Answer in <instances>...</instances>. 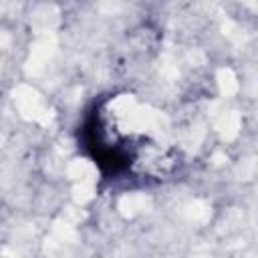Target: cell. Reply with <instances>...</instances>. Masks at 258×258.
I'll use <instances>...</instances> for the list:
<instances>
[{"label":"cell","mask_w":258,"mask_h":258,"mask_svg":"<svg viewBox=\"0 0 258 258\" xmlns=\"http://www.w3.org/2000/svg\"><path fill=\"white\" fill-rule=\"evenodd\" d=\"M139 109L127 97L103 99L83 125V145L109 177H141L155 167V141L133 129Z\"/></svg>","instance_id":"cell-1"}]
</instances>
